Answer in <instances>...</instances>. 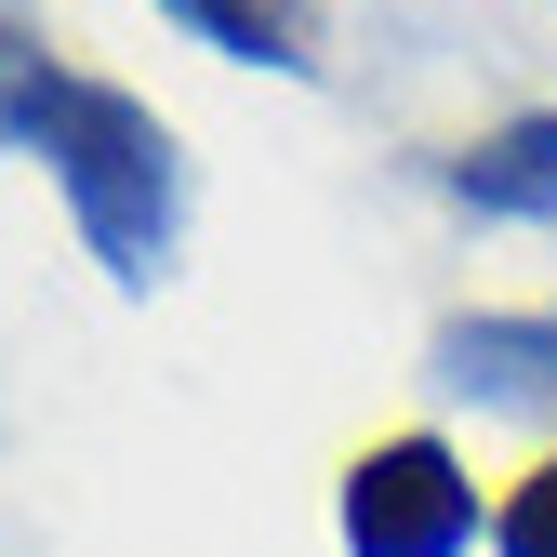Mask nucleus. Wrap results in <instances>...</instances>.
<instances>
[{"instance_id":"obj_4","label":"nucleus","mask_w":557,"mask_h":557,"mask_svg":"<svg viewBox=\"0 0 557 557\" xmlns=\"http://www.w3.org/2000/svg\"><path fill=\"white\" fill-rule=\"evenodd\" d=\"M438 186L465 199V213H492V226H557V107L492 120L478 147H451V160H438Z\"/></svg>"},{"instance_id":"obj_7","label":"nucleus","mask_w":557,"mask_h":557,"mask_svg":"<svg viewBox=\"0 0 557 557\" xmlns=\"http://www.w3.org/2000/svg\"><path fill=\"white\" fill-rule=\"evenodd\" d=\"M492 544L505 557H557V451L518 478V492H505V518H492Z\"/></svg>"},{"instance_id":"obj_2","label":"nucleus","mask_w":557,"mask_h":557,"mask_svg":"<svg viewBox=\"0 0 557 557\" xmlns=\"http://www.w3.org/2000/svg\"><path fill=\"white\" fill-rule=\"evenodd\" d=\"M478 544V478L451 438H372L345 465V557H465Z\"/></svg>"},{"instance_id":"obj_3","label":"nucleus","mask_w":557,"mask_h":557,"mask_svg":"<svg viewBox=\"0 0 557 557\" xmlns=\"http://www.w3.org/2000/svg\"><path fill=\"white\" fill-rule=\"evenodd\" d=\"M438 385H465L478 411H557V306L544 319H438Z\"/></svg>"},{"instance_id":"obj_1","label":"nucleus","mask_w":557,"mask_h":557,"mask_svg":"<svg viewBox=\"0 0 557 557\" xmlns=\"http://www.w3.org/2000/svg\"><path fill=\"white\" fill-rule=\"evenodd\" d=\"M27 147L53 160L66 213H81V239H94V265L120 278V293H160V278H173V239H186V147H173V120L147 94L66 66V81L40 94V120H27Z\"/></svg>"},{"instance_id":"obj_6","label":"nucleus","mask_w":557,"mask_h":557,"mask_svg":"<svg viewBox=\"0 0 557 557\" xmlns=\"http://www.w3.org/2000/svg\"><path fill=\"white\" fill-rule=\"evenodd\" d=\"M53 81H66V66H53L40 14H27V0H0V147H27V120H40Z\"/></svg>"},{"instance_id":"obj_5","label":"nucleus","mask_w":557,"mask_h":557,"mask_svg":"<svg viewBox=\"0 0 557 557\" xmlns=\"http://www.w3.org/2000/svg\"><path fill=\"white\" fill-rule=\"evenodd\" d=\"M173 27H199L213 53H239V66H278V81H306L319 66V27H306V0H160Z\"/></svg>"}]
</instances>
